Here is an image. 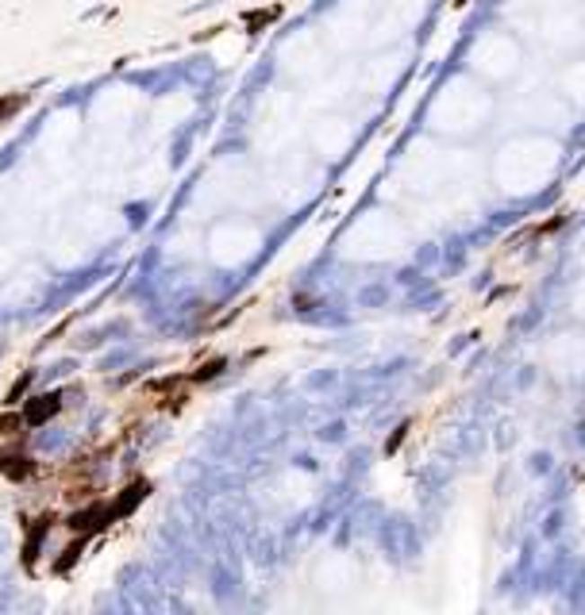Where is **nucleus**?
<instances>
[{
	"mask_svg": "<svg viewBox=\"0 0 585 615\" xmlns=\"http://www.w3.org/2000/svg\"><path fill=\"white\" fill-rule=\"evenodd\" d=\"M58 412V396H39L35 404H27V423H43Z\"/></svg>",
	"mask_w": 585,
	"mask_h": 615,
	"instance_id": "nucleus-1",
	"label": "nucleus"
},
{
	"mask_svg": "<svg viewBox=\"0 0 585 615\" xmlns=\"http://www.w3.org/2000/svg\"><path fill=\"white\" fill-rule=\"evenodd\" d=\"M20 108H23V97H4L0 101V119H8L12 112H20Z\"/></svg>",
	"mask_w": 585,
	"mask_h": 615,
	"instance_id": "nucleus-2",
	"label": "nucleus"
}]
</instances>
